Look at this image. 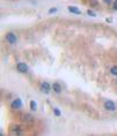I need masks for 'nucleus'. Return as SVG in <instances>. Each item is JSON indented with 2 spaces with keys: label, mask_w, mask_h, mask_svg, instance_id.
<instances>
[{
  "label": "nucleus",
  "mask_w": 117,
  "mask_h": 136,
  "mask_svg": "<svg viewBox=\"0 0 117 136\" xmlns=\"http://www.w3.org/2000/svg\"><path fill=\"white\" fill-rule=\"evenodd\" d=\"M6 40H7L11 44H14L16 42V36L13 34V33H8V34L6 35Z\"/></svg>",
  "instance_id": "nucleus-1"
},
{
  "label": "nucleus",
  "mask_w": 117,
  "mask_h": 136,
  "mask_svg": "<svg viewBox=\"0 0 117 136\" xmlns=\"http://www.w3.org/2000/svg\"><path fill=\"white\" fill-rule=\"evenodd\" d=\"M104 107H106V109H108V110H115V109H116V106H115V104H114L111 100H108V101H106V104H104Z\"/></svg>",
  "instance_id": "nucleus-2"
},
{
  "label": "nucleus",
  "mask_w": 117,
  "mask_h": 136,
  "mask_svg": "<svg viewBox=\"0 0 117 136\" xmlns=\"http://www.w3.org/2000/svg\"><path fill=\"white\" fill-rule=\"evenodd\" d=\"M16 69H18V71L19 72H27L28 71V66H27L24 63H18Z\"/></svg>",
  "instance_id": "nucleus-3"
},
{
  "label": "nucleus",
  "mask_w": 117,
  "mask_h": 136,
  "mask_svg": "<svg viewBox=\"0 0 117 136\" xmlns=\"http://www.w3.org/2000/svg\"><path fill=\"white\" fill-rule=\"evenodd\" d=\"M20 107H22V101H21L20 99L13 100V102H12V108H20Z\"/></svg>",
  "instance_id": "nucleus-4"
},
{
  "label": "nucleus",
  "mask_w": 117,
  "mask_h": 136,
  "mask_svg": "<svg viewBox=\"0 0 117 136\" xmlns=\"http://www.w3.org/2000/svg\"><path fill=\"white\" fill-rule=\"evenodd\" d=\"M41 88H42V91H43V92L48 93V92H50V88H51V86H50V84H49V83L44 82V83H42Z\"/></svg>",
  "instance_id": "nucleus-5"
},
{
  "label": "nucleus",
  "mask_w": 117,
  "mask_h": 136,
  "mask_svg": "<svg viewBox=\"0 0 117 136\" xmlns=\"http://www.w3.org/2000/svg\"><path fill=\"white\" fill-rule=\"evenodd\" d=\"M53 91H55V92H56V93H59V92H60V90H61V87H60V85H59V84L58 83H55L53 84Z\"/></svg>",
  "instance_id": "nucleus-6"
},
{
  "label": "nucleus",
  "mask_w": 117,
  "mask_h": 136,
  "mask_svg": "<svg viewBox=\"0 0 117 136\" xmlns=\"http://www.w3.org/2000/svg\"><path fill=\"white\" fill-rule=\"evenodd\" d=\"M68 11L72 12V13H76V14H80L79 9H78V8H76V7H73V6H70V7H68Z\"/></svg>",
  "instance_id": "nucleus-7"
},
{
  "label": "nucleus",
  "mask_w": 117,
  "mask_h": 136,
  "mask_svg": "<svg viewBox=\"0 0 117 136\" xmlns=\"http://www.w3.org/2000/svg\"><path fill=\"white\" fill-rule=\"evenodd\" d=\"M30 108L33 110H36V102H35L34 100H31L30 101Z\"/></svg>",
  "instance_id": "nucleus-8"
},
{
  "label": "nucleus",
  "mask_w": 117,
  "mask_h": 136,
  "mask_svg": "<svg viewBox=\"0 0 117 136\" xmlns=\"http://www.w3.org/2000/svg\"><path fill=\"white\" fill-rule=\"evenodd\" d=\"M110 72H111L114 76H117V66H113L111 70H110Z\"/></svg>",
  "instance_id": "nucleus-9"
},
{
  "label": "nucleus",
  "mask_w": 117,
  "mask_h": 136,
  "mask_svg": "<svg viewBox=\"0 0 117 136\" xmlns=\"http://www.w3.org/2000/svg\"><path fill=\"white\" fill-rule=\"evenodd\" d=\"M53 112H55V114H56L57 116H59V115H60V112L58 110V108H55V109H53Z\"/></svg>",
  "instance_id": "nucleus-10"
},
{
  "label": "nucleus",
  "mask_w": 117,
  "mask_h": 136,
  "mask_svg": "<svg viewBox=\"0 0 117 136\" xmlns=\"http://www.w3.org/2000/svg\"><path fill=\"white\" fill-rule=\"evenodd\" d=\"M87 13H88V14H89V15H92V16H96V14H95L94 12H92V11H88V12H87Z\"/></svg>",
  "instance_id": "nucleus-11"
},
{
  "label": "nucleus",
  "mask_w": 117,
  "mask_h": 136,
  "mask_svg": "<svg viewBox=\"0 0 117 136\" xmlns=\"http://www.w3.org/2000/svg\"><path fill=\"white\" fill-rule=\"evenodd\" d=\"M92 5H98V1H95V0H91Z\"/></svg>",
  "instance_id": "nucleus-12"
},
{
  "label": "nucleus",
  "mask_w": 117,
  "mask_h": 136,
  "mask_svg": "<svg viewBox=\"0 0 117 136\" xmlns=\"http://www.w3.org/2000/svg\"><path fill=\"white\" fill-rule=\"evenodd\" d=\"M114 7L117 9V0H115V2H114Z\"/></svg>",
  "instance_id": "nucleus-13"
},
{
  "label": "nucleus",
  "mask_w": 117,
  "mask_h": 136,
  "mask_svg": "<svg viewBox=\"0 0 117 136\" xmlns=\"http://www.w3.org/2000/svg\"><path fill=\"white\" fill-rule=\"evenodd\" d=\"M56 11H57L56 8H52V9H50V13H55Z\"/></svg>",
  "instance_id": "nucleus-14"
},
{
  "label": "nucleus",
  "mask_w": 117,
  "mask_h": 136,
  "mask_svg": "<svg viewBox=\"0 0 117 136\" xmlns=\"http://www.w3.org/2000/svg\"><path fill=\"white\" fill-rule=\"evenodd\" d=\"M104 2H107V4H110V2H111V0H104Z\"/></svg>",
  "instance_id": "nucleus-15"
}]
</instances>
